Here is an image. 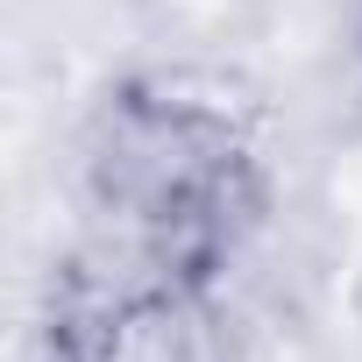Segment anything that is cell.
<instances>
[{"instance_id":"cell-1","label":"cell","mask_w":362,"mask_h":362,"mask_svg":"<svg viewBox=\"0 0 362 362\" xmlns=\"http://www.w3.org/2000/svg\"><path fill=\"white\" fill-rule=\"evenodd\" d=\"M93 228L114 277H221L263 221L249 121L185 78H121L78 142Z\"/></svg>"},{"instance_id":"cell-2","label":"cell","mask_w":362,"mask_h":362,"mask_svg":"<svg viewBox=\"0 0 362 362\" xmlns=\"http://www.w3.org/2000/svg\"><path fill=\"white\" fill-rule=\"evenodd\" d=\"M57 362H242L206 277H107L64 270Z\"/></svg>"}]
</instances>
